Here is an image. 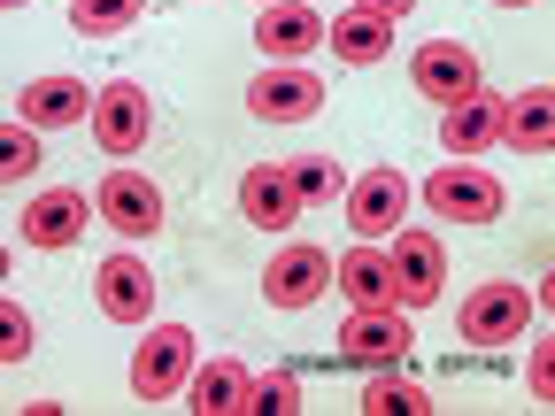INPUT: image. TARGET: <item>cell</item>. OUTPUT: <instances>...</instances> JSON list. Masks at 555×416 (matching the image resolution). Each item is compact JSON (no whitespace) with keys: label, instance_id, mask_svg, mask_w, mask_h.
I'll return each instance as SVG.
<instances>
[{"label":"cell","instance_id":"6da1fadb","mask_svg":"<svg viewBox=\"0 0 555 416\" xmlns=\"http://www.w3.org/2000/svg\"><path fill=\"white\" fill-rule=\"evenodd\" d=\"M525 324H532V286H517V277H486V286H470L463 309H455L463 347H509Z\"/></svg>","mask_w":555,"mask_h":416},{"label":"cell","instance_id":"7a4b0ae2","mask_svg":"<svg viewBox=\"0 0 555 416\" xmlns=\"http://www.w3.org/2000/svg\"><path fill=\"white\" fill-rule=\"evenodd\" d=\"M86 123H93V139H101V155L131 162V155L155 139V101H147V86H131V78H108V86L93 93Z\"/></svg>","mask_w":555,"mask_h":416},{"label":"cell","instance_id":"3957f363","mask_svg":"<svg viewBox=\"0 0 555 416\" xmlns=\"http://www.w3.org/2000/svg\"><path fill=\"white\" fill-rule=\"evenodd\" d=\"M416 193H425V200H433V217H448V224H494L502 208H509V185H502V178H486L478 162H448V170H433Z\"/></svg>","mask_w":555,"mask_h":416},{"label":"cell","instance_id":"277c9868","mask_svg":"<svg viewBox=\"0 0 555 416\" xmlns=\"http://www.w3.org/2000/svg\"><path fill=\"white\" fill-rule=\"evenodd\" d=\"M193 332L185 324H147V339H139V355H131V393L139 401H178L185 378H193Z\"/></svg>","mask_w":555,"mask_h":416},{"label":"cell","instance_id":"5b68a950","mask_svg":"<svg viewBox=\"0 0 555 416\" xmlns=\"http://www.w3.org/2000/svg\"><path fill=\"white\" fill-rule=\"evenodd\" d=\"M324 108V78L309 62H270L262 78H247V116L255 123H309Z\"/></svg>","mask_w":555,"mask_h":416},{"label":"cell","instance_id":"8992f818","mask_svg":"<svg viewBox=\"0 0 555 416\" xmlns=\"http://www.w3.org/2000/svg\"><path fill=\"white\" fill-rule=\"evenodd\" d=\"M93 217H101L116 239H155V232H163V185L116 162V170L101 178V193H93Z\"/></svg>","mask_w":555,"mask_h":416},{"label":"cell","instance_id":"52a82bcc","mask_svg":"<svg viewBox=\"0 0 555 416\" xmlns=\"http://www.w3.org/2000/svg\"><path fill=\"white\" fill-rule=\"evenodd\" d=\"M409 78H416V93H425L433 108H455V101L486 93V69H478V54L463 39H425L409 54Z\"/></svg>","mask_w":555,"mask_h":416},{"label":"cell","instance_id":"ba28073f","mask_svg":"<svg viewBox=\"0 0 555 416\" xmlns=\"http://www.w3.org/2000/svg\"><path fill=\"white\" fill-rule=\"evenodd\" d=\"M409 347H416V332L401 309H347V324H339V363H356V370H393V363H409Z\"/></svg>","mask_w":555,"mask_h":416},{"label":"cell","instance_id":"9c48e42d","mask_svg":"<svg viewBox=\"0 0 555 416\" xmlns=\"http://www.w3.org/2000/svg\"><path fill=\"white\" fill-rule=\"evenodd\" d=\"M393 247H386V262H393V294H401V309H433L440 294H448V247L433 239V232H386Z\"/></svg>","mask_w":555,"mask_h":416},{"label":"cell","instance_id":"30bf717a","mask_svg":"<svg viewBox=\"0 0 555 416\" xmlns=\"http://www.w3.org/2000/svg\"><path fill=\"white\" fill-rule=\"evenodd\" d=\"M409 193H416V185H409L401 170H386V162H378V170H363V178H347V193H339V200H347V224H356V239H386V232H401Z\"/></svg>","mask_w":555,"mask_h":416},{"label":"cell","instance_id":"8fae6325","mask_svg":"<svg viewBox=\"0 0 555 416\" xmlns=\"http://www.w3.org/2000/svg\"><path fill=\"white\" fill-rule=\"evenodd\" d=\"M324 286H332L324 247H278V255L262 262V301H270V309H317Z\"/></svg>","mask_w":555,"mask_h":416},{"label":"cell","instance_id":"7c38bea8","mask_svg":"<svg viewBox=\"0 0 555 416\" xmlns=\"http://www.w3.org/2000/svg\"><path fill=\"white\" fill-rule=\"evenodd\" d=\"M255 47L270 62H309L324 47V16L309 9V0H262L255 9Z\"/></svg>","mask_w":555,"mask_h":416},{"label":"cell","instance_id":"4fadbf2b","mask_svg":"<svg viewBox=\"0 0 555 416\" xmlns=\"http://www.w3.org/2000/svg\"><path fill=\"white\" fill-rule=\"evenodd\" d=\"M93 301L108 324H147L155 316V270L139 262V255H108L93 270Z\"/></svg>","mask_w":555,"mask_h":416},{"label":"cell","instance_id":"5bb4252c","mask_svg":"<svg viewBox=\"0 0 555 416\" xmlns=\"http://www.w3.org/2000/svg\"><path fill=\"white\" fill-rule=\"evenodd\" d=\"M86 224H93V200H86L78 185H47V193H31V208H24V239L47 247V255L78 247Z\"/></svg>","mask_w":555,"mask_h":416},{"label":"cell","instance_id":"9a60e30c","mask_svg":"<svg viewBox=\"0 0 555 416\" xmlns=\"http://www.w3.org/2000/svg\"><path fill=\"white\" fill-rule=\"evenodd\" d=\"M240 217H247L255 232H294L301 193H294L286 162H247V178H240Z\"/></svg>","mask_w":555,"mask_h":416},{"label":"cell","instance_id":"2e32d148","mask_svg":"<svg viewBox=\"0 0 555 416\" xmlns=\"http://www.w3.org/2000/svg\"><path fill=\"white\" fill-rule=\"evenodd\" d=\"M86 108H93V86H86V78H69V69H54V78H31V86L16 93V123H31V131L86 123Z\"/></svg>","mask_w":555,"mask_h":416},{"label":"cell","instance_id":"e0dca14e","mask_svg":"<svg viewBox=\"0 0 555 416\" xmlns=\"http://www.w3.org/2000/svg\"><path fill=\"white\" fill-rule=\"evenodd\" d=\"M185 401H193L201 416H247V401H255V370H247L240 355L193 363V378H185Z\"/></svg>","mask_w":555,"mask_h":416},{"label":"cell","instance_id":"ac0fdd59","mask_svg":"<svg viewBox=\"0 0 555 416\" xmlns=\"http://www.w3.org/2000/svg\"><path fill=\"white\" fill-rule=\"evenodd\" d=\"M332 286L347 294V309H401V294H393V262H386V247H371V239L339 255Z\"/></svg>","mask_w":555,"mask_h":416},{"label":"cell","instance_id":"d6986e66","mask_svg":"<svg viewBox=\"0 0 555 416\" xmlns=\"http://www.w3.org/2000/svg\"><path fill=\"white\" fill-rule=\"evenodd\" d=\"M324 47H332L347 69H371V62H386V47H393V16H378V9H347V16L324 24Z\"/></svg>","mask_w":555,"mask_h":416},{"label":"cell","instance_id":"ffe728a7","mask_svg":"<svg viewBox=\"0 0 555 416\" xmlns=\"http://www.w3.org/2000/svg\"><path fill=\"white\" fill-rule=\"evenodd\" d=\"M440 139H448V155H455V162L486 155V147L502 139V93H470V101H455L448 123H440Z\"/></svg>","mask_w":555,"mask_h":416},{"label":"cell","instance_id":"44dd1931","mask_svg":"<svg viewBox=\"0 0 555 416\" xmlns=\"http://www.w3.org/2000/svg\"><path fill=\"white\" fill-rule=\"evenodd\" d=\"M502 139L517 155H547L555 147V93L547 86H525L517 101H502Z\"/></svg>","mask_w":555,"mask_h":416},{"label":"cell","instance_id":"7402d4cb","mask_svg":"<svg viewBox=\"0 0 555 416\" xmlns=\"http://www.w3.org/2000/svg\"><path fill=\"white\" fill-rule=\"evenodd\" d=\"M363 416H433V386H416L401 363H393V370H371V386H363Z\"/></svg>","mask_w":555,"mask_h":416},{"label":"cell","instance_id":"603a6c76","mask_svg":"<svg viewBox=\"0 0 555 416\" xmlns=\"http://www.w3.org/2000/svg\"><path fill=\"white\" fill-rule=\"evenodd\" d=\"M139 16H147V0H69V24H78L86 39H116Z\"/></svg>","mask_w":555,"mask_h":416},{"label":"cell","instance_id":"cb8c5ba5","mask_svg":"<svg viewBox=\"0 0 555 416\" xmlns=\"http://www.w3.org/2000/svg\"><path fill=\"white\" fill-rule=\"evenodd\" d=\"M286 178H294L301 208H317V200H339V193H347V178H339V162H332V155H301V162H286Z\"/></svg>","mask_w":555,"mask_h":416},{"label":"cell","instance_id":"d4e9b609","mask_svg":"<svg viewBox=\"0 0 555 416\" xmlns=\"http://www.w3.org/2000/svg\"><path fill=\"white\" fill-rule=\"evenodd\" d=\"M39 170V131L31 123H0V185H16Z\"/></svg>","mask_w":555,"mask_h":416},{"label":"cell","instance_id":"484cf974","mask_svg":"<svg viewBox=\"0 0 555 416\" xmlns=\"http://www.w3.org/2000/svg\"><path fill=\"white\" fill-rule=\"evenodd\" d=\"M31 339H39V332H31V309H16L9 294H0V370L24 363V355H31Z\"/></svg>","mask_w":555,"mask_h":416},{"label":"cell","instance_id":"4316f807","mask_svg":"<svg viewBox=\"0 0 555 416\" xmlns=\"http://www.w3.org/2000/svg\"><path fill=\"white\" fill-rule=\"evenodd\" d=\"M247 408H301V378H294V370L255 378V401H247Z\"/></svg>","mask_w":555,"mask_h":416},{"label":"cell","instance_id":"83f0119b","mask_svg":"<svg viewBox=\"0 0 555 416\" xmlns=\"http://www.w3.org/2000/svg\"><path fill=\"white\" fill-rule=\"evenodd\" d=\"M532 401H555V339H532V363H525Z\"/></svg>","mask_w":555,"mask_h":416},{"label":"cell","instance_id":"f1b7e54d","mask_svg":"<svg viewBox=\"0 0 555 416\" xmlns=\"http://www.w3.org/2000/svg\"><path fill=\"white\" fill-rule=\"evenodd\" d=\"M356 9H378V16H393V24H401V16L416 9V0H356Z\"/></svg>","mask_w":555,"mask_h":416},{"label":"cell","instance_id":"f546056e","mask_svg":"<svg viewBox=\"0 0 555 416\" xmlns=\"http://www.w3.org/2000/svg\"><path fill=\"white\" fill-rule=\"evenodd\" d=\"M9 262H16V255H9V247H0V286H9Z\"/></svg>","mask_w":555,"mask_h":416},{"label":"cell","instance_id":"4dcf8cb0","mask_svg":"<svg viewBox=\"0 0 555 416\" xmlns=\"http://www.w3.org/2000/svg\"><path fill=\"white\" fill-rule=\"evenodd\" d=\"M494 9H532V0H494Z\"/></svg>","mask_w":555,"mask_h":416},{"label":"cell","instance_id":"1f68e13d","mask_svg":"<svg viewBox=\"0 0 555 416\" xmlns=\"http://www.w3.org/2000/svg\"><path fill=\"white\" fill-rule=\"evenodd\" d=\"M0 9H24V0H0Z\"/></svg>","mask_w":555,"mask_h":416}]
</instances>
